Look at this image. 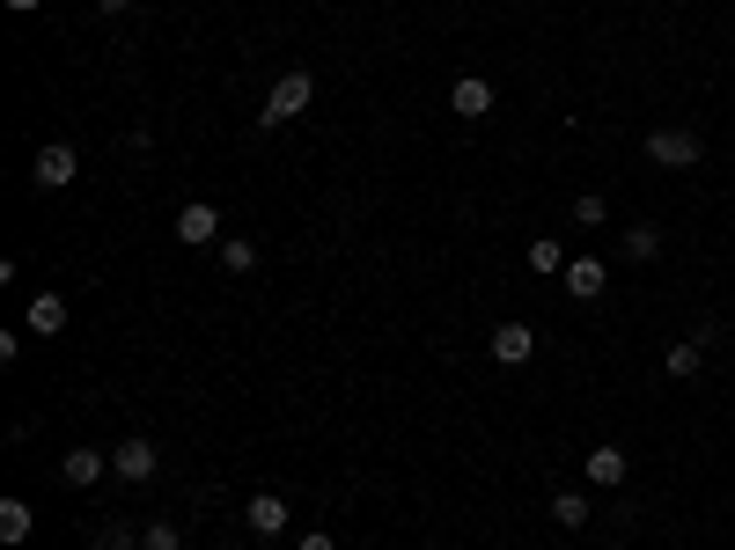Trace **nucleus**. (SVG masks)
I'll use <instances>...</instances> for the list:
<instances>
[{
    "label": "nucleus",
    "instance_id": "obj_14",
    "mask_svg": "<svg viewBox=\"0 0 735 550\" xmlns=\"http://www.w3.org/2000/svg\"><path fill=\"white\" fill-rule=\"evenodd\" d=\"M30 528H37V514L23 500H0V543H30Z\"/></svg>",
    "mask_w": 735,
    "mask_h": 550
},
{
    "label": "nucleus",
    "instance_id": "obj_13",
    "mask_svg": "<svg viewBox=\"0 0 735 550\" xmlns=\"http://www.w3.org/2000/svg\"><path fill=\"white\" fill-rule=\"evenodd\" d=\"M30 331L59 337V331H67V301H59V294H37V301H30Z\"/></svg>",
    "mask_w": 735,
    "mask_h": 550
},
{
    "label": "nucleus",
    "instance_id": "obj_11",
    "mask_svg": "<svg viewBox=\"0 0 735 550\" xmlns=\"http://www.w3.org/2000/svg\"><path fill=\"white\" fill-rule=\"evenodd\" d=\"M449 103H456V118H486V111H493V81H478V73H464V81L449 89Z\"/></svg>",
    "mask_w": 735,
    "mask_h": 550
},
{
    "label": "nucleus",
    "instance_id": "obj_9",
    "mask_svg": "<svg viewBox=\"0 0 735 550\" xmlns=\"http://www.w3.org/2000/svg\"><path fill=\"white\" fill-rule=\"evenodd\" d=\"M530 353H538V331H530V323H500V331H493V359H500V367H522Z\"/></svg>",
    "mask_w": 735,
    "mask_h": 550
},
{
    "label": "nucleus",
    "instance_id": "obj_5",
    "mask_svg": "<svg viewBox=\"0 0 735 550\" xmlns=\"http://www.w3.org/2000/svg\"><path fill=\"white\" fill-rule=\"evenodd\" d=\"M103 470H111V455H103V448H67V455H59V478H67L74 492L103 484Z\"/></svg>",
    "mask_w": 735,
    "mask_h": 550
},
{
    "label": "nucleus",
    "instance_id": "obj_3",
    "mask_svg": "<svg viewBox=\"0 0 735 550\" xmlns=\"http://www.w3.org/2000/svg\"><path fill=\"white\" fill-rule=\"evenodd\" d=\"M111 470H118L125 484H155L162 455H155V440H140V433H133V440H118V448H111Z\"/></svg>",
    "mask_w": 735,
    "mask_h": 550
},
{
    "label": "nucleus",
    "instance_id": "obj_18",
    "mask_svg": "<svg viewBox=\"0 0 735 550\" xmlns=\"http://www.w3.org/2000/svg\"><path fill=\"white\" fill-rule=\"evenodd\" d=\"M220 264H228V272H250V264H258V242L228 236V242H220Z\"/></svg>",
    "mask_w": 735,
    "mask_h": 550
},
{
    "label": "nucleus",
    "instance_id": "obj_24",
    "mask_svg": "<svg viewBox=\"0 0 735 550\" xmlns=\"http://www.w3.org/2000/svg\"><path fill=\"white\" fill-rule=\"evenodd\" d=\"M8 8H23V15H30V8H45V0H8Z\"/></svg>",
    "mask_w": 735,
    "mask_h": 550
},
{
    "label": "nucleus",
    "instance_id": "obj_17",
    "mask_svg": "<svg viewBox=\"0 0 735 550\" xmlns=\"http://www.w3.org/2000/svg\"><path fill=\"white\" fill-rule=\"evenodd\" d=\"M140 543H147V550H184V528H177V522H147Z\"/></svg>",
    "mask_w": 735,
    "mask_h": 550
},
{
    "label": "nucleus",
    "instance_id": "obj_23",
    "mask_svg": "<svg viewBox=\"0 0 735 550\" xmlns=\"http://www.w3.org/2000/svg\"><path fill=\"white\" fill-rule=\"evenodd\" d=\"M97 8H103V15H125V8H133V0H97Z\"/></svg>",
    "mask_w": 735,
    "mask_h": 550
},
{
    "label": "nucleus",
    "instance_id": "obj_16",
    "mask_svg": "<svg viewBox=\"0 0 735 550\" xmlns=\"http://www.w3.org/2000/svg\"><path fill=\"white\" fill-rule=\"evenodd\" d=\"M552 522H559V528H581L588 522V500H581V492H552Z\"/></svg>",
    "mask_w": 735,
    "mask_h": 550
},
{
    "label": "nucleus",
    "instance_id": "obj_22",
    "mask_svg": "<svg viewBox=\"0 0 735 550\" xmlns=\"http://www.w3.org/2000/svg\"><path fill=\"white\" fill-rule=\"evenodd\" d=\"M294 550H339V536H331V528H309V536H302Z\"/></svg>",
    "mask_w": 735,
    "mask_h": 550
},
{
    "label": "nucleus",
    "instance_id": "obj_19",
    "mask_svg": "<svg viewBox=\"0 0 735 550\" xmlns=\"http://www.w3.org/2000/svg\"><path fill=\"white\" fill-rule=\"evenodd\" d=\"M603 220H611V206H603L596 192H581V198H574V228H603Z\"/></svg>",
    "mask_w": 735,
    "mask_h": 550
},
{
    "label": "nucleus",
    "instance_id": "obj_4",
    "mask_svg": "<svg viewBox=\"0 0 735 550\" xmlns=\"http://www.w3.org/2000/svg\"><path fill=\"white\" fill-rule=\"evenodd\" d=\"M74 169H81V154H74L67 140H52V147H37L30 176H37V192H59V184H74Z\"/></svg>",
    "mask_w": 735,
    "mask_h": 550
},
{
    "label": "nucleus",
    "instance_id": "obj_8",
    "mask_svg": "<svg viewBox=\"0 0 735 550\" xmlns=\"http://www.w3.org/2000/svg\"><path fill=\"white\" fill-rule=\"evenodd\" d=\"M244 528H250V536H265V543H272V536L287 528V500H280V492H258V500L244 506Z\"/></svg>",
    "mask_w": 735,
    "mask_h": 550
},
{
    "label": "nucleus",
    "instance_id": "obj_21",
    "mask_svg": "<svg viewBox=\"0 0 735 550\" xmlns=\"http://www.w3.org/2000/svg\"><path fill=\"white\" fill-rule=\"evenodd\" d=\"M133 543H140V536H133L125 522H103V528H97V550H133Z\"/></svg>",
    "mask_w": 735,
    "mask_h": 550
},
{
    "label": "nucleus",
    "instance_id": "obj_7",
    "mask_svg": "<svg viewBox=\"0 0 735 550\" xmlns=\"http://www.w3.org/2000/svg\"><path fill=\"white\" fill-rule=\"evenodd\" d=\"M588 484H603V492H618V484L633 478V462H625V448H611V440H603V448H588Z\"/></svg>",
    "mask_w": 735,
    "mask_h": 550
},
{
    "label": "nucleus",
    "instance_id": "obj_15",
    "mask_svg": "<svg viewBox=\"0 0 735 550\" xmlns=\"http://www.w3.org/2000/svg\"><path fill=\"white\" fill-rule=\"evenodd\" d=\"M625 257H633V264L662 257V228H647V220H640V228H625Z\"/></svg>",
    "mask_w": 735,
    "mask_h": 550
},
{
    "label": "nucleus",
    "instance_id": "obj_10",
    "mask_svg": "<svg viewBox=\"0 0 735 550\" xmlns=\"http://www.w3.org/2000/svg\"><path fill=\"white\" fill-rule=\"evenodd\" d=\"M177 236H184V242H220V206H206V198H192V206L177 214Z\"/></svg>",
    "mask_w": 735,
    "mask_h": 550
},
{
    "label": "nucleus",
    "instance_id": "obj_1",
    "mask_svg": "<svg viewBox=\"0 0 735 550\" xmlns=\"http://www.w3.org/2000/svg\"><path fill=\"white\" fill-rule=\"evenodd\" d=\"M309 103H317V73L287 67L280 81H272V96H265V111H258V125H265V133H280V125H294Z\"/></svg>",
    "mask_w": 735,
    "mask_h": 550
},
{
    "label": "nucleus",
    "instance_id": "obj_2",
    "mask_svg": "<svg viewBox=\"0 0 735 550\" xmlns=\"http://www.w3.org/2000/svg\"><path fill=\"white\" fill-rule=\"evenodd\" d=\"M640 154H647L655 169H691L699 154H706V147H699V133H691V125H655Z\"/></svg>",
    "mask_w": 735,
    "mask_h": 550
},
{
    "label": "nucleus",
    "instance_id": "obj_20",
    "mask_svg": "<svg viewBox=\"0 0 735 550\" xmlns=\"http://www.w3.org/2000/svg\"><path fill=\"white\" fill-rule=\"evenodd\" d=\"M530 272H566V257H559V242H552V236L530 242Z\"/></svg>",
    "mask_w": 735,
    "mask_h": 550
},
{
    "label": "nucleus",
    "instance_id": "obj_12",
    "mask_svg": "<svg viewBox=\"0 0 735 550\" xmlns=\"http://www.w3.org/2000/svg\"><path fill=\"white\" fill-rule=\"evenodd\" d=\"M662 367H669V375H677V382H691V375H699V367H706V345H699V337H677V345H669V353H662Z\"/></svg>",
    "mask_w": 735,
    "mask_h": 550
},
{
    "label": "nucleus",
    "instance_id": "obj_6",
    "mask_svg": "<svg viewBox=\"0 0 735 550\" xmlns=\"http://www.w3.org/2000/svg\"><path fill=\"white\" fill-rule=\"evenodd\" d=\"M559 287L574 294V301H596V294L611 287V272H603V257H574V264L559 272Z\"/></svg>",
    "mask_w": 735,
    "mask_h": 550
}]
</instances>
